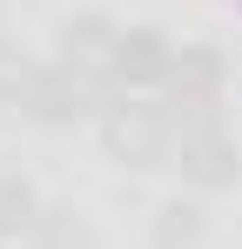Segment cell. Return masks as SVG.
Here are the masks:
<instances>
[{"label": "cell", "instance_id": "3", "mask_svg": "<svg viewBox=\"0 0 242 249\" xmlns=\"http://www.w3.org/2000/svg\"><path fill=\"white\" fill-rule=\"evenodd\" d=\"M108 68H115L121 81H155V74H175V61H168V41H161L155 27H135V34H121L115 54H108Z\"/></svg>", "mask_w": 242, "mask_h": 249}, {"label": "cell", "instance_id": "2", "mask_svg": "<svg viewBox=\"0 0 242 249\" xmlns=\"http://www.w3.org/2000/svg\"><path fill=\"white\" fill-rule=\"evenodd\" d=\"M182 168L195 175L202 189H222V182H236V148L222 142V128H195V135H182Z\"/></svg>", "mask_w": 242, "mask_h": 249}, {"label": "cell", "instance_id": "1", "mask_svg": "<svg viewBox=\"0 0 242 249\" xmlns=\"http://www.w3.org/2000/svg\"><path fill=\"white\" fill-rule=\"evenodd\" d=\"M108 148H115L121 162H135V168H161L182 142H175V122H168L161 108L128 101V108H115V115H108Z\"/></svg>", "mask_w": 242, "mask_h": 249}, {"label": "cell", "instance_id": "4", "mask_svg": "<svg viewBox=\"0 0 242 249\" xmlns=\"http://www.w3.org/2000/svg\"><path fill=\"white\" fill-rule=\"evenodd\" d=\"M81 101H87V88H81L74 68H47V74L27 81V108L40 122H68V115H81Z\"/></svg>", "mask_w": 242, "mask_h": 249}, {"label": "cell", "instance_id": "5", "mask_svg": "<svg viewBox=\"0 0 242 249\" xmlns=\"http://www.w3.org/2000/svg\"><path fill=\"white\" fill-rule=\"evenodd\" d=\"M27 215H34V196H27V182L0 175V236H7V229H20Z\"/></svg>", "mask_w": 242, "mask_h": 249}, {"label": "cell", "instance_id": "6", "mask_svg": "<svg viewBox=\"0 0 242 249\" xmlns=\"http://www.w3.org/2000/svg\"><path fill=\"white\" fill-rule=\"evenodd\" d=\"M195 229H202L195 209H189V202H168V209H161V222H155V243H161V249H175V243H189Z\"/></svg>", "mask_w": 242, "mask_h": 249}]
</instances>
